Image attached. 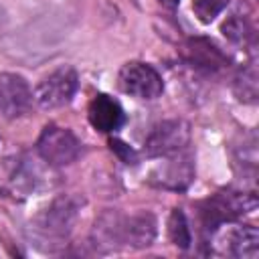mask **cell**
Instances as JSON below:
<instances>
[{
  "label": "cell",
  "mask_w": 259,
  "mask_h": 259,
  "mask_svg": "<svg viewBox=\"0 0 259 259\" xmlns=\"http://www.w3.org/2000/svg\"><path fill=\"white\" fill-rule=\"evenodd\" d=\"M212 233V253L227 257L255 259L259 251V231L253 225H231V221L221 223Z\"/></svg>",
  "instance_id": "6da1fadb"
},
{
  "label": "cell",
  "mask_w": 259,
  "mask_h": 259,
  "mask_svg": "<svg viewBox=\"0 0 259 259\" xmlns=\"http://www.w3.org/2000/svg\"><path fill=\"white\" fill-rule=\"evenodd\" d=\"M255 206H257V198L251 192H235V190L217 192L200 206L202 225L206 231H212L221 223L235 221L237 217L251 212Z\"/></svg>",
  "instance_id": "7a4b0ae2"
},
{
  "label": "cell",
  "mask_w": 259,
  "mask_h": 259,
  "mask_svg": "<svg viewBox=\"0 0 259 259\" xmlns=\"http://www.w3.org/2000/svg\"><path fill=\"white\" fill-rule=\"evenodd\" d=\"M36 152L51 166H67L79 158L81 142L67 127L47 125L36 142Z\"/></svg>",
  "instance_id": "3957f363"
},
{
  "label": "cell",
  "mask_w": 259,
  "mask_h": 259,
  "mask_svg": "<svg viewBox=\"0 0 259 259\" xmlns=\"http://www.w3.org/2000/svg\"><path fill=\"white\" fill-rule=\"evenodd\" d=\"M79 87V75L73 67L63 65L49 73L36 87L34 99L42 109H57L67 105Z\"/></svg>",
  "instance_id": "277c9868"
},
{
  "label": "cell",
  "mask_w": 259,
  "mask_h": 259,
  "mask_svg": "<svg viewBox=\"0 0 259 259\" xmlns=\"http://www.w3.org/2000/svg\"><path fill=\"white\" fill-rule=\"evenodd\" d=\"M190 130L188 123L182 119H166L152 127L144 142V154L148 158H160V156H172L176 152H182L188 144Z\"/></svg>",
  "instance_id": "5b68a950"
},
{
  "label": "cell",
  "mask_w": 259,
  "mask_h": 259,
  "mask_svg": "<svg viewBox=\"0 0 259 259\" xmlns=\"http://www.w3.org/2000/svg\"><path fill=\"white\" fill-rule=\"evenodd\" d=\"M117 85L123 93L138 99H154L164 91V81L158 71L140 61L125 63L117 75Z\"/></svg>",
  "instance_id": "8992f818"
},
{
  "label": "cell",
  "mask_w": 259,
  "mask_h": 259,
  "mask_svg": "<svg viewBox=\"0 0 259 259\" xmlns=\"http://www.w3.org/2000/svg\"><path fill=\"white\" fill-rule=\"evenodd\" d=\"M32 107V91L24 77L0 73V113L8 119L22 117Z\"/></svg>",
  "instance_id": "52a82bcc"
},
{
  "label": "cell",
  "mask_w": 259,
  "mask_h": 259,
  "mask_svg": "<svg viewBox=\"0 0 259 259\" xmlns=\"http://www.w3.org/2000/svg\"><path fill=\"white\" fill-rule=\"evenodd\" d=\"M184 59L198 71L204 73H219L229 65V57L208 38H188L182 47Z\"/></svg>",
  "instance_id": "ba28073f"
},
{
  "label": "cell",
  "mask_w": 259,
  "mask_h": 259,
  "mask_svg": "<svg viewBox=\"0 0 259 259\" xmlns=\"http://www.w3.org/2000/svg\"><path fill=\"white\" fill-rule=\"evenodd\" d=\"M166 158L168 160L154 170L152 182H156L158 186H164V188L184 190L194 178L192 158L188 154H184V150L176 152L172 156H166Z\"/></svg>",
  "instance_id": "9c48e42d"
},
{
  "label": "cell",
  "mask_w": 259,
  "mask_h": 259,
  "mask_svg": "<svg viewBox=\"0 0 259 259\" xmlns=\"http://www.w3.org/2000/svg\"><path fill=\"white\" fill-rule=\"evenodd\" d=\"M87 117H89V123L97 132H103V134L117 132L125 121V113H123L121 105L105 93H99L91 99Z\"/></svg>",
  "instance_id": "30bf717a"
},
{
  "label": "cell",
  "mask_w": 259,
  "mask_h": 259,
  "mask_svg": "<svg viewBox=\"0 0 259 259\" xmlns=\"http://www.w3.org/2000/svg\"><path fill=\"white\" fill-rule=\"evenodd\" d=\"M77 214V204L69 196H61L53 200V204L40 214L38 227L45 235L51 237H65L71 231V225Z\"/></svg>",
  "instance_id": "8fae6325"
},
{
  "label": "cell",
  "mask_w": 259,
  "mask_h": 259,
  "mask_svg": "<svg viewBox=\"0 0 259 259\" xmlns=\"http://www.w3.org/2000/svg\"><path fill=\"white\" fill-rule=\"evenodd\" d=\"M154 237H156V221L148 212L121 219L119 223V243H127L132 247H148L152 245Z\"/></svg>",
  "instance_id": "7c38bea8"
},
{
  "label": "cell",
  "mask_w": 259,
  "mask_h": 259,
  "mask_svg": "<svg viewBox=\"0 0 259 259\" xmlns=\"http://www.w3.org/2000/svg\"><path fill=\"white\" fill-rule=\"evenodd\" d=\"M257 79H259V75H257V67L253 63L239 69V73L235 75V81H233V91L239 97V101H245V103L257 101V95H259V81Z\"/></svg>",
  "instance_id": "4fadbf2b"
},
{
  "label": "cell",
  "mask_w": 259,
  "mask_h": 259,
  "mask_svg": "<svg viewBox=\"0 0 259 259\" xmlns=\"http://www.w3.org/2000/svg\"><path fill=\"white\" fill-rule=\"evenodd\" d=\"M221 32H223L231 42H235V45H243V47L249 45L251 38L255 36L251 22H249L245 16H239V14L229 16V18L223 22Z\"/></svg>",
  "instance_id": "5bb4252c"
},
{
  "label": "cell",
  "mask_w": 259,
  "mask_h": 259,
  "mask_svg": "<svg viewBox=\"0 0 259 259\" xmlns=\"http://www.w3.org/2000/svg\"><path fill=\"white\" fill-rule=\"evenodd\" d=\"M168 237L180 249H188L190 243H192L188 221H186V217H184V212L180 208H174L170 212V219H168Z\"/></svg>",
  "instance_id": "9a60e30c"
},
{
  "label": "cell",
  "mask_w": 259,
  "mask_h": 259,
  "mask_svg": "<svg viewBox=\"0 0 259 259\" xmlns=\"http://www.w3.org/2000/svg\"><path fill=\"white\" fill-rule=\"evenodd\" d=\"M229 2L231 0H192V10L200 22L208 24L227 8Z\"/></svg>",
  "instance_id": "2e32d148"
},
{
  "label": "cell",
  "mask_w": 259,
  "mask_h": 259,
  "mask_svg": "<svg viewBox=\"0 0 259 259\" xmlns=\"http://www.w3.org/2000/svg\"><path fill=\"white\" fill-rule=\"evenodd\" d=\"M109 146H111V150H113L125 164H136V152H134L130 146H125L121 140H111Z\"/></svg>",
  "instance_id": "e0dca14e"
},
{
  "label": "cell",
  "mask_w": 259,
  "mask_h": 259,
  "mask_svg": "<svg viewBox=\"0 0 259 259\" xmlns=\"http://www.w3.org/2000/svg\"><path fill=\"white\" fill-rule=\"evenodd\" d=\"M158 2H160V4L164 6V8H176L180 0H158Z\"/></svg>",
  "instance_id": "ac0fdd59"
}]
</instances>
